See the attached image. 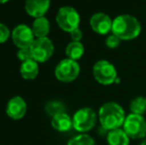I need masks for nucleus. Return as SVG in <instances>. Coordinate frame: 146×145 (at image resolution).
<instances>
[{
  "mask_svg": "<svg viewBox=\"0 0 146 145\" xmlns=\"http://www.w3.org/2000/svg\"><path fill=\"white\" fill-rule=\"evenodd\" d=\"M45 109L51 116H54L58 113H61V112H66V107L64 103L59 101H51L47 103Z\"/></svg>",
  "mask_w": 146,
  "mask_h": 145,
  "instance_id": "nucleus-20",
  "label": "nucleus"
},
{
  "mask_svg": "<svg viewBox=\"0 0 146 145\" xmlns=\"http://www.w3.org/2000/svg\"><path fill=\"white\" fill-rule=\"evenodd\" d=\"M67 145H96L94 139L87 133H80L68 141Z\"/></svg>",
  "mask_w": 146,
  "mask_h": 145,
  "instance_id": "nucleus-19",
  "label": "nucleus"
},
{
  "mask_svg": "<svg viewBox=\"0 0 146 145\" xmlns=\"http://www.w3.org/2000/svg\"><path fill=\"white\" fill-rule=\"evenodd\" d=\"M145 99H146V97H145Z\"/></svg>",
  "mask_w": 146,
  "mask_h": 145,
  "instance_id": "nucleus-27",
  "label": "nucleus"
},
{
  "mask_svg": "<svg viewBox=\"0 0 146 145\" xmlns=\"http://www.w3.org/2000/svg\"><path fill=\"white\" fill-rule=\"evenodd\" d=\"M106 143L108 145H129L130 138L121 127L108 132Z\"/></svg>",
  "mask_w": 146,
  "mask_h": 145,
  "instance_id": "nucleus-16",
  "label": "nucleus"
},
{
  "mask_svg": "<svg viewBox=\"0 0 146 145\" xmlns=\"http://www.w3.org/2000/svg\"><path fill=\"white\" fill-rule=\"evenodd\" d=\"M112 22L113 19L104 12H96L90 18V28L98 35H108L111 32Z\"/></svg>",
  "mask_w": 146,
  "mask_h": 145,
  "instance_id": "nucleus-10",
  "label": "nucleus"
},
{
  "mask_svg": "<svg viewBox=\"0 0 146 145\" xmlns=\"http://www.w3.org/2000/svg\"><path fill=\"white\" fill-rule=\"evenodd\" d=\"M92 75L96 81L102 85H110L115 83L117 75L116 68L108 60H98L92 66Z\"/></svg>",
  "mask_w": 146,
  "mask_h": 145,
  "instance_id": "nucleus-5",
  "label": "nucleus"
},
{
  "mask_svg": "<svg viewBox=\"0 0 146 145\" xmlns=\"http://www.w3.org/2000/svg\"><path fill=\"white\" fill-rule=\"evenodd\" d=\"M39 63L33 59L21 63L19 69L20 75L26 81H33L36 79L39 75Z\"/></svg>",
  "mask_w": 146,
  "mask_h": 145,
  "instance_id": "nucleus-14",
  "label": "nucleus"
},
{
  "mask_svg": "<svg viewBox=\"0 0 146 145\" xmlns=\"http://www.w3.org/2000/svg\"><path fill=\"white\" fill-rule=\"evenodd\" d=\"M73 128L80 133H88L96 126V120L98 119L96 110L92 107H81L74 113Z\"/></svg>",
  "mask_w": 146,
  "mask_h": 145,
  "instance_id": "nucleus-3",
  "label": "nucleus"
},
{
  "mask_svg": "<svg viewBox=\"0 0 146 145\" xmlns=\"http://www.w3.org/2000/svg\"><path fill=\"white\" fill-rule=\"evenodd\" d=\"M8 1H10V0H0V4H5Z\"/></svg>",
  "mask_w": 146,
  "mask_h": 145,
  "instance_id": "nucleus-25",
  "label": "nucleus"
},
{
  "mask_svg": "<svg viewBox=\"0 0 146 145\" xmlns=\"http://www.w3.org/2000/svg\"><path fill=\"white\" fill-rule=\"evenodd\" d=\"M11 39L18 49L30 48L36 40L32 28L26 24H19L11 31Z\"/></svg>",
  "mask_w": 146,
  "mask_h": 145,
  "instance_id": "nucleus-9",
  "label": "nucleus"
},
{
  "mask_svg": "<svg viewBox=\"0 0 146 145\" xmlns=\"http://www.w3.org/2000/svg\"><path fill=\"white\" fill-rule=\"evenodd\" d=\"M122 129L130 139H143L146 136V119L140 114L129 113L125 117Z\"/></svg>",
  "mask_w": 146,
  "mask_h": 145,
  "instance_id": "nucleus-7",
  "label": "nucleus"
},
{
  "mask_svg": "<svg viewBox=\"0 0 146 145\" xmlns=\"http://www.w3.org/2000/svg\"><path fill=\"white\" fill-rule=\"evenodd\" d=\"M11 38V30L4 23L0 22V44H4Z\"/></svg>",
  "mask_w": 146,
  "mask_h": 145,
  "instance_id": "nucleus-22",
  "label": "nucleus"
},
{
  "mask_svg": "<svg viewBox=\"0 0 146 145\" xmlns=\"http://www.w3.org/2000/svg\"><path fill=\"white\" fill-rule=\"evenodd\" d=\"M65 53L68 59L79 61L80 59L83 58L84 54H85V47H84V44L82 42L71 41L66 47Z\"/></svg>",
  "mask_w": 146,
  "mask_h": 145,
  "instance_id": "nucleus-17",
  "label": "nucleus"
},
{
  "mask_svg": "<svg viewBox=\"0 0 146 145\" xmlns=\"http://www.w3.org/2000/svg\"><path fill=\"white\" fill-rule=\"evenodd\" d=\"M129 109L130 113L134 114H143L146 112V99L143 97H136L129 103Z\"/></svg>",
  "mask_w": 146,
  "mask_h": 145,
  "instance_id": "nucleus-18",
  "label": "nucleus"
},
{
  "mask_svg": "<svg viewBox=\"0 0 146 145\" xmlns=\"http://www.w3.org/2000/svg\"><path fill=\"white\" fill-rule=\"evenodd\" d=\"M32 58L38 63H46L52 58L55 52L53 41L49 37L37 38L30 47Z\"/></svg>",
  "mask_w": 146,
  "mask_h": 145,
  "instance_id": "nucleus-8",
  "label": "nucleus"
},
{
  "mask_svg": "<svg viewBox=\"0 0 146 145\" xmlns=\"http://www.w3.org/2000/svg\"><path fill=\"white\" fill-rule=\"evenodd\" d=\"M140 145H146V138H144V139L142 140V142L140 143Z\"/></svg>",
  "mask_w": 146,
  "mask_h": 145,
  "instance_id": "nucleus-26",
  "label": "nucleus"
},
{
  "mask_svg": "<svg viewBox=\"0 0 146 145\" xmlns=\"http://www.w3.org/2000/svg\"><path fill=\"white\" fill-rule=\"evenodd\" d=\"M141 23L135 16L130 14L117 15L112 22L111 33L114 34L121 41H131L140 35Z\"/></svg>",
  "mask_w": 146,
  "mask_h": 145,
  "instance_id": "nucleus-2",
  "label": "nucleus"
},
{
  "mask_svg": "<svg viewBox=\"0 0 146 145\" xmlns=\"http://www.w3.org/2000/svg\"><path fill=\"white\" fill-rule=\"evenodd\" d=\"M81 73V66L78 61L63 59L57 64L54 73L56 79L62 83H72L76 81Z\"/></svg>",
  "mask_w": 146,
  "mask_h": 145,
  "instance_id": "nucleus-6",
  "label": "nucleus"
},
{
  "mask_svg": "<svg viewBox=\"0 0 146 145\" xmlns=\"http://www.w3.org/2000/svg\"><path fill=\"white\" fill-rule=\"evenodd\" d=\"M17 58L21 63L26 62L28 60H31L32 58V53H31L30 48H24V49H18L17 52Z\"/></svg>",
  "mask_w": 146,
  "mask_h": 145,
  "instance_id": "nucleus-23",
  "label": "nucleus"
},
{
  "mask_svg": "<svg viewBox=\"0 0 146 145\" xmlns=\"http://www.w3.org/2000/svg\"><path fill=\"white\" fill-rule=\"evenodd\" d=\"M51 125L58 132H67L73 128V118L66 112H61L52 116Z\"/></svg>",
  "mask_w": 146,
  "mask_h": 145,
  "instance_id": "nucleus-13",
  "label": "nucleus"
},
{
  "mask_svg": "<svg viewBox=\"0 0 146 145\" xmlns=\"http://www.w3.org/2000/svg\"><path fill=\"white\" fill-rule=\"evenodd\" d=\"M51 7V0H25L24 8L30 17L39 18L46 15Z\"/></svg>",
  "mask_w": 146,
  "mask_h": 145,
  "instance_id": "nucleus-12",
  "label": "nucleus"
},
{
  "mask_svg": "<svg viewBox=\"0 0 146 145\" xmlns=\"http://www.w3.org/2000/svg\"><path fill=\"white\" fill-rule=\"evenodd\" d=\"M70 37H71L72 41H75V42H82V39L84 37L83 31H82L80 28H77L74 31H72L70 33Z\"/></svg>",
  "mask_w": 146,
  "mask_h": 145,
  "instance_id": "nucleus-24",
  "label": "nucleus"
},
{
  "mask_svg": "<svg viewBox=\"0 0 146 145\" xmlns=\"http://www.w3.org/2000/svg\"><path fill=\"white\" fill-rule=\"evenodd\" d=\"M56 23L60 29L70 34L75 29L80 28L81 16L72 6H62L57 11Z\"/></svg>",
  "mask_w": 146,
  "mask_h": 145,
  "instance_id": "nucleus-4",
  "label": "nucleus"
},
{
  "mask_svg": "<svg viewBox=\"0 0 146 145\" xmlns=\"http://www.w3.org/2000/svg\"><path fill=\"white\" fill-rule=\"evenodd\" d=\"M120 43H121L120 39L112 33L110 34V35H108V37L106 38V46L108 47V49H111V50L118 48Z\"/></svg>",
  "mask_w": 146,
  "mask_h": 145,
  "instance_id": "nucleus-21",
  "label": "nucleus"
},
{
  "mask_svg": "<svg viewBox=\"0 0 146 145\" xmlns=\"http://www.w3.org/2000/svg\"><path fill=\"white\" fill-rule=\"evenodd\" d=\"M31 28H32V31L34 33L35 37H36V39L45 38V37H48L49 33H50L51 24L50 21L48 20V18L43 16V17H39L34 19Z\"/></svg>",
  "mask_w": 146,
  "mask_h": 145,
  "instance_id": "nucleus-15",
  "label": "nucleus"
},
{
  "mask_svg": "<svg viewBox=\"0 0 146 145\" xmlns=\"http://www.w3.org/2000/svg\"><path fill=\"white\" fill-rule=\"evenodd\" d=\"M5 111L9 118L13 120H20L27 112V103L22 97L15 95L8 101Z\"/></svg>",
  "mask_w": 146,
  "mask_h": 145,
  "instance_id": "nucleus-11",
  "label": "nucleus"
},
{
  "mask_svg": "<svg viewBox=\"0 0 146 145\" xmlns=\"http://www.w3.org/2000/svg\"><path fill=\"white\" fill-rule=\"evenodd\" d=\"M98 121L104 130L121 128L126 117V114L119 103L115 101H108L102 105L98 112Z\"/></svg>",
  "mask_w": 146,
  "mask_h": 145,
  "instance_id": "nucleus-1",
  "label": "nucleus"
}]
</instances>
